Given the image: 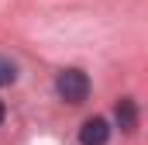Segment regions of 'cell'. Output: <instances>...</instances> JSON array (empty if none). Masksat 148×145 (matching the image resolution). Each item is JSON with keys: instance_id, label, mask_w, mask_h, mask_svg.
<instances>
[{"instance_id": "6da1fadb", "label": "cell", "mask_w": 148, "mask_h": 145, "mask_svg": "<svg viewBox=\"0 0 148 145\" xmlns=\"http://www.w3.org/2000/svg\"><path fill=\"white\" fill-rule=\"evenodd\" d=\"M55 93L66 104H83L90 97V76L83 69H62L55 76Z\"/></svg>"}, {"instance_id": "7a4b0ae2", "label": "cell", "mask_w": 148, "mask_h": 145, "mask_svg": "<svg viewBox=\"0 0 148 145\" xmlns=\"http://www.w3.org/2000/svg\"><path fill=\"white\" fill-rule=\"evenodd\" d=\"M110 138V124L103 117H86L79 128V145H107Z\"/></svg>"}, {"instance_id": "3957f363", "label": "cell", "mask_w": 148, "mask_h": 145, "mask_svg": "<svg viewBox=\"0 0 148 145\" xmlns=\"http://www.w3.org/2000/svg\"><path fill=\"white\" fill-rule=\"evenodd\" d=\"M117 124H121L124 131H134V128H138V104H134L131 97H121V100H117Z\"/></svg>"}, {"instance_id": "277c9868", "label": "cell", "mask_w": 148, "mask_h": 145, "mask_svg": "<svg viewBox=\"0 0 148 145\" xmlns=\"http://www.w3.org/2000/svg\"><path fill=\"white\" fill-rule=\"evenodd\" d=\"M14 76H17V69H14V62L0 55V86H7V83H14Z\"/></svg>"}, {"instance_id": "5b68a950", "label": "cell", "mask_w": 148, "mask_h": 145, "mask_svg": "<svg viewBox=\"0 0 148 145\" xmlns=\"http://www.w3.org/2000/svg\"><path fill=\"white\" fill-rule=\"evenodd\" d=\"M3 114H7V110H3V100H0V124H3Z\"/></svg>"}]
</instances>
